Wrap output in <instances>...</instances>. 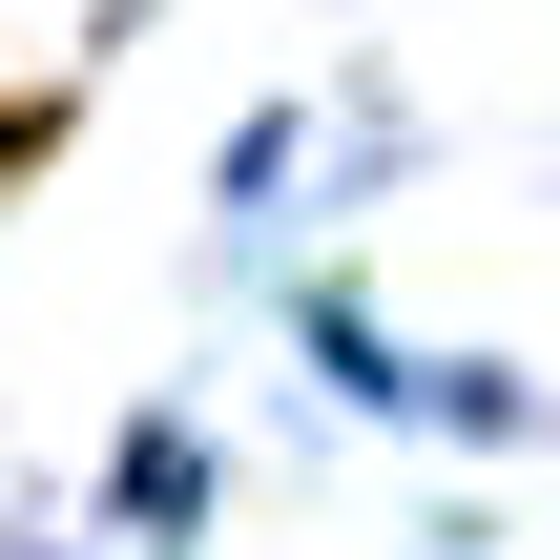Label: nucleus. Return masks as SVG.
I'll return each mask as SVG.
<instances>
[{
    "label": "nucleus",
    "mask_w": 560,
    "mask_h": 560,
    "mask_svg": "<svg viewBox=\"0 0 560 560\" xmlns=\"http://www.w3.org/2000/svg\"><path fill=\"white\" fill-rule=\"evenodd\" d=\"M42 145H62V83H21V104H0V187H21Z\"/></svg>",
    "instance_id": "nucleus-1"
}]
</instances>
